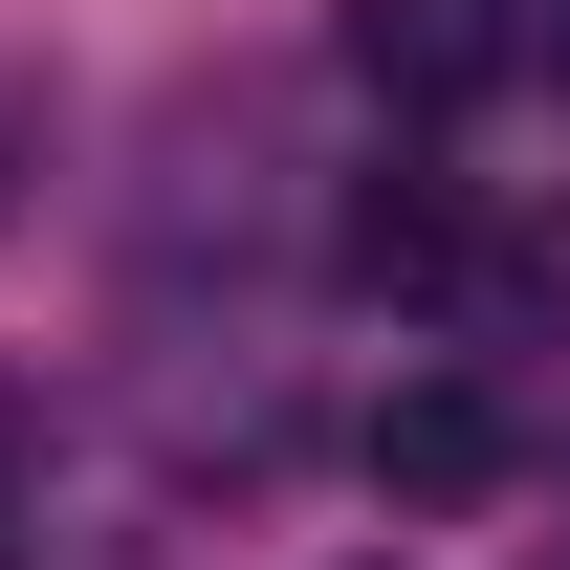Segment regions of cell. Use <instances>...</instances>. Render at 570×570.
<instances>
[{"instance_id": "cell-1", "label": "cell", "mask_w": 570, "mask_h": 570, "mask_svg": "<svg viewBox=\"0 0 570 570\" xmlns=\"http://www.w3.org/2000/svg\"><path fill=\"white\" fill-rule=\"evenodd\" d=\"M352 67L395 88V110H461L483 67H527V22H504V0H352Z\"/></svg>"}, {"instance_id": "cell-2", "label": "cell", "mask_w": 570, "mask_h": 570, "mask_svg": "<svg viewBox=\"0 0 570 570\" xmlns=\"http://www.w3.org/2000/svg\"><path fill=\"white\" fill-rule=\"evenodd\" d=\"M373 483H395V504H483L504 483V395H461V373L373 395Z\"/></svg>"}, {"instance_id": "cell-3", "label": "cell", "mask_w": 570, "mask_h": 570, "mask_svg": "<svg viewBox=\"0 0 570 570\" xmlns=\"http://www.w3.org/2000/svg\"><path fill=\"white\" fill-rule=\"evenodd\" d=\"M527 67H549V88H570V0H549V22H527Z\"/></svg>"}]
</instances>
